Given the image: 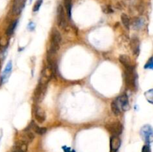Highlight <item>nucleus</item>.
<instances>
[{
  "mask_svg": "<svg viewBox=\"0 0 153 152\" xmlns=\"http://www.w3.org/2000/svg\"><path fill=\"white\" fill-rule=\"evenodd\" d=\"M61 43V35L56 28H53L51 34V44L49 53H56L60 49V45Z\"/></svg>",
  "mask_w": 153,
  "mask_h": 152,
  "instance_id": "obj_1",
  "label": "nucleus"
},
{
  "mask_svg": "<svg viewBox=\"0 0 153 152\" xmlns=\"http://www.w3.org/2000/svg\"><path fill=\"white\" fill-rule=\"evenodd\" d=\"M124 78L126 85L128 89H134L136 87V75L134 68H126Z\"/></svg>",
  "mask_w": 153,
  "mask_h": 152,
  "instance_id": "obj_2",
  "label": "nucleus"
},
{
  "mask_svg": "<svg viewBox=\"0 0 153 152\" xmlns=\"http://www.w3.org/2000/svg\"><path fill=\"white\" fill-rule=\"evenodd\" d=\"M57 21H58V25L61 29H67V21L65 16V12L64 9L61 4L58 6V10H57Z\"/></svg>",
  "mask_w": 153,
  "mask_h": 152,
  "instance_id": "obj_3",
  "label": "nucleus"
},
{
  "mask_svg": "<svg viewBox=\"0 0 153 152\" xmlns=\"http://www.w3.org/2000/svg\"><path fill=\"white\" fill-rule=\"evenodd\" d=\"M140 135L146 144L149 145L153 142V129L150 125H144L140 130Z\"/></svg>",
  "mask_w": 153,
  "mask_h": 152,
  "instance_id": "obj_4",
  "label": "nucleus"
},
{
  "mask_svg": "<svg viewBox=\"0 0 153 152\" xmlns=\"http://www.w3.org/2000/svg\"><path fill=\"white\" fill-rule=\"evenodd\" d=\"M48 85L43 84V83H39L38 85L36 87L34 90V99L36 101H41L43 99L46 94V89H47Z\"/></svg>",
  "mask_w": 153,
  "mask_h": 152,
  "instance_id": "obj_5",
  "label": "nucleus"
},
{
  "mask_svg": "<svg viewBox=\"0 0 153 152\" xmlns=\"http://www.w3.org/2000/svg\"><path fill=\"white\" fill-rule=\"evenodd\" d=\"M108 131L113 136H119L123 131V125L120 122H114L106 125Z\"/></svg>",
  "mask_w": 153,
  "mask_h": 152,
  "instance_id": "obj_6",
  "label": "nucleus"
},
{
  "mask_svg": "<svg viewBox=\"0 0 153 152\" xmlns=\"http://www.w3.org/2000/svg\"><path fill=\"white\" fill-rule=\"evenodd\" d=\"M12 67H13V65H12V61H8L7 63L6 64L4 70H3V72L2 74H1V77H0V85H3L4 83H5L7 81L10 74H11Z\"/></svg>",
  "mask_w": 153,
  "mask_h": 152,
  "instance_id": "obj_7",
  "label": "nucleus"
},
{
  "mask_svg": "<svg viewBox=\"0 0 153 152\" xmlns=\"http://www.w3.org/2000/svg\"><path fill=\"white\" fill-rule=\"evenodd\" d=\"M116 101L121 110H123V111H127V110H129L130 106L129 103H128V98L126 94L120 95Z\"/></svg>",
  "mask_w": 153,
  "mask_h": 152,
  "instance_id": "obj_8",
  "label": "nucleus"
},
{
  "mask_svg": "<svg viewBox=\"0 0 153 152\" xmlns=\"http://www.w3.org/2000/svg\"><path fill=\"white\" fill-rule=\"evenodd\" d=\"M25 0H14L12 7V12L14 15H19L25 7Z\"/></svg>",
  "mask_w": 153,
  "mask_h": 152,
  "instance_id": "obj_9",
  "label": "nucleus"
},
{
  "mask_svg": "<svg viewBox=\"0 0 153 152\" xmlns=\"http://www.w3.org/2000/svg\"><path fill=\"white\" fill-rule=\"evenodd\" d=\"M27 150H28V143L21 139L15 143L10 152H27Z\"/></svg>",
  "mask_w": 153,
  "mask_h": 152,
  "instance_id": "obj_10",
  "label": "nucleus"
},
{
  "mask_svg": "<svg viewBox=\"0 0 153 152\" xmlns=\"http://www.w3.org/2000/svg\"><path fill=\"white\" fill-rule=\"evenodd\" d=\"M121 145V140L118 136H112L110 140L111 152H117Z\"/></svg>",
  "mask_w": 153,
  "mask_h": 152,
  "instance_id": "obj_11",
  "label": "nucleus"
},
{
  "mask_svg": "<svg viewBox=\"0 0 153 152\" xmlns=\"http://www.w3.org/2000/svg\"><path fill=\"white\" fill-rule=\"evenodd\" d=\"M34 116L35 119L39 123H43L44 121L46 120V113H45L44 110L40 107H37L34 111Z\"/></svg>",
  "mask_w": 153,
  "mask_h": 152,
  "instance_id": "obj_12",
  "label": "nucleus"
},
{
  "mask_svg": "<svg viewBox=\"0 0 153 152\" xmlns=\"http://www.w3.org/2000/svg\"><path fill=\"white\" fill-rule=\"evenodd\" d=\"M31 127H29V130L26 129L24 131L23 135L22 137V141L25 142L26 143H30L31 142L33 141L34 138V134H33V132L31 131Z\"/></svg>",
  "mask_w": 153,
  "mask_h": 152,
  "instance_id": "obj_13",
  "label": "nucleus"
},
{
  "mask_svg": "<svg viewBox=\"0 0 153 152\" xmlns=\"http://www.w3.org/2000/svg\"><path fill=\"white\" fill-rule=\"evenodd\" d=\"M130 45H131V49L134 55H138L139 52H140V41H139L138 38L136 37H132Z\"/></svg>",
  "mask_w": 153,
  "mask_h": 152,
  "instance_id": "obj_14",
  "label": "nucleus"
},
{
  "mask_svg": "<svg viewBox=\"0 0 153 152\" xmlns=\"http://www.w3.org/2000/svg\"><path fill=\"white\" fill-rule=\"evenodd\" d=\"M121 63L125 66V68H134L129 57L126 55H121L119 58Z\"/></svg>",
  "mask_w": 153,
  "mask_h": 152,
  "instance_id": "obj_15",
  "label": "nucleus"
},
{
  "mask_svg": "<svg viewBox=\"0 0 153 152\" xmlns=\"http://www.w3.org/2000/svg\"><path fill=\"white\" fill-rule=\"evenodd\" d=\"M111 108L112 112H113V113L115 116H119V115L120 114L121 109L120 107H119V105H118L116 100H115V101H113L111 102Z\"/></svg>",
  "mask_w": 153,
  "mask_h": 152,
  "instance_id": "obj_16",
  "label": "nucleus"
},
{
  "mask_svg": "<svg viewBox=\"0 0 153 152\" xmlns=\"http://www.w3.org/2000/svg\"><path fill=\"white\" fill-rule=\"evenodd\" d=\"M16 25H17V20L13 21V22L9 25V26L7 27V31H6V35L11 36L12 34H13V32H14Z\"/></svg>",
  "mask_w": 153,
  "mask_h": 152,
  "instance_id": "obj_17",
  "label": "nucleus"
},
{
  "mask_svg": "<svg viewBox=\"0 0 153 152\" xmlns=\"http://www.w3.org/2000/svg\"><path fill=\"white\" fill-rule=\"evenodd\" d=\"M31 128L32 130H34V132L37 134H40V135H43L46 132V128H40V127L37 126L34 124L31 123Z\"/></svg>",
  "mask_w": 153,
  "mask_h": 152,
  "instance_id": "obj_18",
  "label": "nucleus"
},
{
  "mask_svg": "<svg viewBox=\"0 0 153 152\" xmlns=\"http://www.w3.org/2000/svg\"><path fill=\"white\" fill-rule=\"evenodd\" d=\"M121 21H122L124 27H125L126 29H129L130 24H131V22H130L129 18H128V16H127L126 14H125V13H123V14L121 15Z\"/></svg>",
  "mask_w": 153,
  "mask_h": 152,
  "instance_id": "obj_19",
  "label": "nucleus"
},
{
  "mask_svg": "<svg viewBox=\"0 0 153 152\" xmlns=\"http://www.w3.org/2000/svg\"><path fill=\"white\" fill-rule=\"evenodd\" d=\"M64 5L67 9V15L69 17H71V8H72V0H64Z\"/></svg>",
  "mask_w": 153,
  "mask_h": 152,
  "instance_id": "obj_20",
  "label": "nucleus"
},
{
  "mask_svg": "<svg viewBox=\"0 0 153 152\" xmlns=\"http://www.w3.org/2000/svg\"><path fill=\"white\" fill-rule=\"evenodd\" d=\"M145 97L149 103L153 104V89H149L147 92H145Z\"/></svg>",
  "mask_w": 153,
  "mask_h": 152,
  "instance_id": "obj_21",
  "label": "nucleus"
},
{
  "mask_svg": "<svg viewBox=\"0 0 153 152\" xmlns=\"http://www.w3.org/2000/svg\"><path fill=\"white\" fill-rule=\"evenodd\" d=\"M42 3H43V0H37V1H36L35 4H34V7H33V11L37 12V10L40 9V6H41V4H42Z\"/></svg>",
  "mask_w": 153,
  "mask_h": 152,
  "instance_id": "obj_22",
  "label": "nucleus"
},
{
  "mask_svg": "<svg viewBox=\"0 0 153 152\" xmlns=\"http://www.w3.org/2000/svg\"><path fill=\"white\" fill-rule=\"evenodd\" d=\"M133 25H134V28H140L143 25V21L140 19H136L133 22Z\"/></svg>",
  "mask_w": 153,
  "mask_h": 152,
  "instance_id": "obj_23",
  "label": "nucleus"
},
{
  "mask_svg": "<svg viewBox=\"0 0 153 152\" xmlns=\"http://www.w3.org/2000/svg\"><path fill=\"white\" fill-rule=\"evenodd\" d=\"M102 10L105 13H113L114 10H112L111 7L108 5H105V6H103L102 7Z\"/></svg>",
  "mask_w": 153,
  "mask_h": 152,
  "instance_id": "obj_24",
  "label": "nucleus"
},
{
  "mask_svg": "<svg viewBox=\"0 0 153 152\" xmlns=\"http://www.w3.org/2000/svg\"><path fill=\"white\" fill-rule=\"evenodd\" d=\"M145 69H153V58H151L148 61L145 65Z\"/></svg>",
  "mask_w": 153,
  "mask_h": 152,
  "instance_id": "obj_25",
  "label": "nucleus"
},
{
  "mask_svg": "<svg viewBox=\"0 0 153 152\" xmlns=\"http://www.w3.org/2000/svg\"><path fill=\"white\" fill-rule=\"evenodd\" d=\"M141 152H151V149H150V146H149V145L148 144L145 145L143 147V148H142Z\"/></svg>",
  "mask_w": 153,
  "mask_h": 152,
  "instance_id": "obj_26",
  "label": "nucleus"
},
{
  "mask_svg": "<svg viewBox=\"0 0 153 152\" xmlns=\"http://www.w3.org/2000/svg\"><path fill=\"white\" fill-rule=\"evenodd\" d=\"M2 135H3V132L1 130H0V141H1V137H2Z\"/></svg>",
  "mask_w": 153,
  "mask_h": 152,
  "instance_id": "obj_27",
  "label": "nucleus"
},
{
  "mask_svg": "<svg viewBox=\"0 0 153 152\" xmlns=\"http://www.w3.org/2000/svg\"><path fill=\"white\" fill-rule=\"evenodd\" d=\"M31 1H32V0H30V2H31Z\"/></svg>",
  "mask_w": 153,
  "mask_h": 152,
  "instance_id": "obj_28",
  "label": "nucleus"
},
{
  "mask_svg": "<svg viewBox=\"0 0 153 152\" xmlns=\"http://www.w3.org/2000/svg\"><path fill=\"white\" fill-rule=\"evenodd\" d=\"M0 66H1V62H0Z\"/></svg>",
  "mask_w": 153,
  "mask_h": 152,
  "instance_id": "obj_29",
  "label": "nucleus"
}]
</instances>
